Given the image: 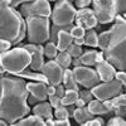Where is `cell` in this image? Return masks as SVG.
Here are the masks:
<instances>
[{
    "label": "cell",
    "instance_id": "6da1fadb",
    "mask_svg": "<svg viewBox=\"0 0 126 126\" xmlns=\"http://www.w3.org/2000/svg\"><path fill=\"white\" fill-rule=\"evenodd\" d=\"M25 78L1 76L0 79V117L9 125H15L30 112L28 102V87Z\"/></svg>",
    "mask_w": 126,
    "mask_h": 126
},
{
    "label": "cell",
    "instance_id": "7a4b0ae2",
    "mask_svg": "<svg viewBox=\"0 0 126 126\" xmlns=\"http://www.w3.org/2000/svg\"><path fill=\"white\" fill-rule=\"evenodd\" d=\"M124 22L115 24L110 30L98 35V48L103 52L105 58L119 71L126 69V13Z\"/></svg>",
    "mask_w": 126,
    "mask_h": 126
},
{
    "label": "cell",
    "instance_id": "3957f363",
    "mask_svg": "<svg viewBox=\"0 0 126 126\" xmlns=\"http://www.w3.org/2000/svg\"><path fill=\"white\" fill-rule=\"evenodd\" d=\"M22 13L10 5V0H0V37L13 44L20 43L27 33V22Z\"/></svg>",
    "mask_w": 126,
    "mask_h": 126
},
{
    "label": "cell",
    "instance_id": "277c9868",
    "mask_svg": "<svg viewBox=\"0 0 126 126\" xmlns=\"http://www.w3.org/2000/svg\"><path fill=\"white\" fill-rule=\"evenodd\" d=\"M32 54L24 47H16L9 49L0 56V64L9 75L16 76L18 73L25 71L30 67Z\"/></svg>",
    "mask_w": 126,
    "mask_h": 126
},
{
    "label": "cell",
    "instance_id": "5b68a950",
    "mask_svg": "<svg viewBox=\"0 0 126 126\" xmlns=\"http://www.w3.org/2000/svg\"><path fill=\"white\" fill-rule=\"evenodd\" d=\"M29 43L43 44L50 38V23L47 16H28L25 18Z\"/></svg>",
    "mask_w": 126,
    "mask_h": 126
},
{
    "label": "cell",
    "instance_id": "8992f818",
    "mask_svg": "<svg viewBox=\"0 0 126 126\" xmlns=\"http://www.w3.org/2000/svg\"><path fill=\"white\" fill-rule=\"evenodd\" d=\"M77 9L71 3V0H58L52 10V22L58 27L72 25L76 19Z\"/></svg>",
    "mask_w": 126,
    "mask_h": 126
},
{
    "label": "cell",
    "instance_id": "52a82bcc",
    "mask_svg": "<svg viewBox=\"0 0 126 126\" xmlns=\"http://www.w3.org/2000/svg\"><path fill=\"white\" fill-rule=\"evenodd\" d=\"M92 3L100 24H109L113 22L119 14L117 0H92Z\"/></svg>",
    "mask_w": 126,
    "mask_h": 126
},
{
    "label": "cell",
    "instance_id": "ba28073f",
    "mask_svg": "<svg viewBox=\"0 0 126 126\" xmlns=\"http://www.w3.org/2000/svg\"><path fill=\"white\" fill-rule=\"evenodd\" d=\"M93 93L94 98H98L101 101H105V100H110V98H113L115 96L122 93V90H124V86L120 81H117L116 78H113L111 81H105L102 83H98L94 87L90 88Z\"/></svg>",
    "mask_w": 126,
    "mask_h": 126
},
{
    "label": "cell",
    "instance_id": "9c48e42d",
    "mask_svg": "<svg viewBox=\"0 0 126 126\" xmlns=\"http://www.w3.org/2000/svg\"><path fill=\"white\" fill-rule=\"evenodd\" d=\"M73 75H75L78 85H81L85 88H92L96 85H98L101 81L97 71L90 68V66H85V64L73 68Z\"/></svg>",
    "mask_w": 126,
    "mask_h": 126
},
{
    "label": "cell",
    "instance_id": "30bf717a",
    "mask_svg": "<svg viewBox=\"0 0 126 126\" xmlns=\"http://www.w3.org/2000/svg\"><path fill=\"white\" fill-rule=\"evenodd\" d=\"M20 13L24 18L35 16V15L49 18L52 15V9H50L49 0H33V1L22 4Z\"/></svg>",
    "mask_w": 126,
    "mask_h": 126
},
{
    "label": "cell",
    "instance_id": "8fae6325",
    "mask_svg": "<svg viewBox=\"0 0 126 126\" xmlns=\"http://www.w3.org/2000/svg\"><path fill=\"white\" fill-rule=\"evenodd\" d=\"M42 72H43V75L47 77V79L50 85L58 86L63 82L64 68H63L56 59H50V61L46 62Z\"/></svg>",
    "mask_w": 126,
    "mask_h": 126
},
{
    "label": "cell",
    "instance_id": "7c38bea8",
    "mask_svg": "<svg viewBox=\"0 0 126 126\" xmlns=\"http://www.w3.org/2000/svg\"><path fill=\"white\" fill-rule=\"evenodd\" d=\"M25 49H28L32 54V63H30V69L33 71H40L44 67V46L42 44H34V43H28L22 46Z\"/></svg>",
    "mask_w": 126,
    "mask_h": 126
},
{
    "label": "cell",
    "instance_id": "4fadbf2b",
    "mask_svg": "<svg viewBox=\"0 0 126 126\" xmlns=\"http://www.w3.org/2000/svg\"><path fill=\"white\" fill-rule=\"evenodd\" d=\"M75 22H76V25H82L86 29H93L98 24V19L96 14H94L93 9L83 8V9L77 10Z\"/></svg>",
    "mask_w": 126,
    "mask_h": 126
},
{
    "label": "cell",
    "instance_id": "5bb4252c",
    "mask_svg": "<svg viewBox=\"0 0 126 126\" xmlns=\"http://www.w3.org/2000/svg\"><path fill=\"white\" fill-rule=\"evenodd\" d=\"M27 87H28L29 93L32 94V96H34L39 102L40 101H47V98L49 97L48 90H47L48 88V83L33 81V82H28Z\"/></svg>",
    "mask_w": 126,
    "mask_h": 126
},
{
    "label": "cell",
    "instance_id": "9a60e30c",
    "mask_svg": "<svg viewBox=\"0 0 126 126\" xmlns=\"http://www.w3.org/2000/svg\"><path fill=\"white\" fill-rule=\"evenodd\" d=\"M96 71H97V73H98V76H100L102 82L113 79L115 75H116V67H115L112 63H110L107 59L97 63L96 64Z\"/></svg>",
    "mask_w": 126,
    "mask_h": 126
},
{
    "label": "cell",
    "instance_id": "2e32d148",
    "mask_svg": "<svg viewBox=\"0 0 126 126\" xmlns=\"http://www.w3.org/2000/svg\"><path fill=\"white\" fill-rule=\"evenodd\" d=\"M53 106L50 105V102H46V101H40L39 103L34 105V107L32 109V112L35 113V115H39L42 116L44 120L47 119H53L54 117V112H53Z\"/></svg>",
    "mask_w": 126,
    "mask_h": 126
},
{
    "label": "cell",
    "instance_id": "e0dca14e",
    "mask_svg": "<svg viewBox=\"0 0 126 126\" xmlns=\"http://www.w3.org/2000/svg\"><path fill=\"white\" fill-rule=\"evenodd\" d=\"M73 43V37L71 34V32H68L67 29L61 28L58 32V37H57V47L59 52L67 50L68 47Z\"/></svg>",
    "mask_w": 126,
    "mask_h": 126
},
{
    "label": "cell",
    "instance_id": "ac0fdd59",
    "mask_svg": "<svg viewBox=\"0 0 126 126\" xmlns=\"http://www.w3.org/2000/svg\"><path fill=\"white\" fill-rule=\"evenodd\" d=\"M94 115L88 110V107H76L75 112H73V119L76 122H78L79 125H85L88 120L93 119Z\"/></svg>",
    "mask_w": 126,
    "mask_h": 126
},
{
    "label": "cell",
    "instance_id": "d6986e66",
    "mask_svg": "<svg viewBox=\"0 0 126 126\" xmlns=\"http://www.w3.org/2000/svg\"><path fill=\"white\" fill-rule=\"evenodd\" d=\"M15 125L18 126H44L46 125V120L39 116V115H28V116L23 117L22 120H19Z\"/></svg>",
    "mask_w": 126,
    "mask_h": 126
},
{
    "label": "cell",
    "instance_id": "ffe728a7",
    "mask_svg": "<svg viewBox=\"0 0 126 126\" xmlns=\"http://www.w3.org/2000/svg\"><path fill=\"white\" fill-rule=\"evenodd\" d=\"M18 77H22V78H25V79H30V81H37V82H44V83H49L47 77L43 75V72L39 73L38 71H23V72H20L16 75Z\"/></svg>",
    "mask_w": 126,
    "mask_h": 126
},
{
    "label": "cell",
    "instance_id": "44dd1931",
    "mask_svg": "<svg viewBox=\"0 0 126 126\" xmlns=\"http://www.w3.org/2000/svg\"><path fill=\"white\" fill-rule=\"evenodd\" d=\"M87 107H88V110L93 115H97V116H100V115H105V113H109V110H107L106 106H105L103 101H101L98 98H93L92 101H90L87 103Z\"/></svg>",
    "mask_w": 126,
    "mask_h": 126
},
{
    "label": "cell",
    "instance_id": "7402d4cb",
    "mask_svg": "<svg viewBox=\"0 0 126 126\" xmlns=\"http://www.w3.org/2000/svg\"><path fill=\"white\" fill-rule=\"evenodd\" d=\"M63 85H64L67 90H78V82L76 81V77L73 75V69H69V68L64 69Z\"/></svg>",
    "mask_w": 126,
    "mask_h": 126
},
{
    "label": "cell",
    "instance_id": "603a6c76",
    "mask_svg": "<svg viewBox=\"0 0 126 126\" xmlns=\"http://www.w3.org/2000/svg\"><path fill=\"white\" fill-rule=\"evenodd\" d=\"M97 54H98V52L97 50H94V49H91V50H86V52H83V53L81 54V61H82V64H85V66H96V63H97Z\"/></svg>",
    "mask_w": 126,
    "mask_h": 126
},
{
    "label": "cell",
    "instance_id": "cb8c5ba5",
    "mask_svg": "<svg viewBox=\"0 0 126 126\" xmlns=\"http://www.w3.org/2000/svg\"><path fill=\"white\" fill-rule=\"evenodd\" d=\"M78 98H79V91L78 90H67L66 88V93L62 97V105L71 106V105H75Z\"/></svg>",
    "mask_w": 126,
    "mask_h": 126
},
{
    "label": "cell",
    "instance_id": "d4e9b609",
    "mask_svg": "<svg viewBox=\"0 0 126 126\" xmlns=\"http://www.w3.org/2000/svg\"><path fill=\"white\" fill-rule=\"evenodd\" d=\"M83 38H85V46H88L92 48L98 47V34L96 33L94 29H87Z\"/></svg>",
    "mask_w": 126,
    "mask_h": 126
},
{
    "label": "cell",
    "instance_id": "484cf974",
    "mask_svg": "<svg viewBox=\"0 0 126 126\" xmlns=\"http://www.w3.org/2000/svg\"><path fill=\"white\" fill-rule=\"evenodd\" d=\"M72 58H73V57L68 53L67 50H63V52H59L54 59L59 63V64H61L63 68L66 69V68H69V66L72 64V61H73Z\"/></svg>",
    "mask_w": 126,
    "mask_h": 126
},
{
    "label": "cell",
    "instance_id": "4316f807",
    "mask_svg": "<svg viewBox=\"0 0 126 126\" xmlns=\"http://www.w3.org/2000/svg\"><path fill=\"white\" fill-rule=\"evenodd\" d=\"M71 116L69 110L64 105H59L58 107L54 109V119L56 120H68Z\"/></svg>",
    "mask_w": 126,
    "mask_h": 126
},
{
    "label": "cell",
    "instance_id": "83f0119b",
    "mask_svg": "<svg viewBox=\"0 0 126 126\" xmlns=\"http://www.w3.org/2000/svg\"><path fill=\"white\" fill-rule=\"evenodd\" d=\"M58 54V47L54 42H47L44 46V56L48 58H56Z\"/></svg>",
    "mask_w": 126,
    "mask_h": 126
},
{
    "label": "cell",
    "instance_id": "f1b7e54d",
    "mask_svg": "<svg viewBox=\"0 0 126 126\" xmlns=\"http://www.w3.org/2000/svg\"><path fill=\"white\" fill-rule=\"evenodd\" d=\"M69 32L73 38H83L86 34V28H83L82 25H73Z\"/></svg>",
    "mask_w": 126,
    "mask_h": 126
},
{
    "label": "cell",
    "instance_id": "f546056e",
    "mask_svg": "<svg viewBox=\"0 0 126 126\" xmlns=\"http://www.w3.org/2000/svg\"><path fill=\"white\" fill-rule=\"evenodd\" d=\"M67 52H68V53H69L73 58L81 57V54L83 53V52H82V46H77V44H75V43H72V44L68 47Z\"/></svg>",
    "mask_w": 126,
    "mask_h": 126
},
{
    "label": "cell",
    "instance_id": "4dcf8cb0",
    "mask_svg": "<svg viewBox=\"0 0 126 126\" xmlns=\"http://www.w3.org/2000/svg\"><path fill=\"white\" fill-rule=\"evenodd\" d=\"M107 125H110V126H126V120L122 116H117V115H115L113 117H111L109 120Z\"/></svg>",
    "mask_w": 126,
    "mask_h": 126
},
{
    "label": "cell",
    "instance_id": "1f68e13d",
    "mask_svg": "<svg viewBox=\"0 0 126 126\" xmlns=\"http://www.w3.org/2000/svg\"><path fill=\"white\" fill-rule=\"evenodd\" d=\"M112 102H113L115 109L120 106H126V93H120L117 96H115L112 98Z\"/></svg>",
    "mask_w": 126,
    "mask_h": 126
},
{
    "label": "cell",
    "instance_id": "d6a6232c",
    "mask_svg": "<svg viewBox=\"0 0 126 126\" xmlns=\"http://www.w3.org/2000/svg\"><path fill=\"white\" fill-rule=\"evenodd\" d=\"M79 97L83 98L87 103L94 98V96H93V93H92L91 90H90V91H88V90H82V91H79Z\"/></svg>",
    "mask_w": 126,
    "mask_h": 126
},
{
    "label": "cell",
    "instance_id": "836d02e7",
    "mask_svg": "<svg viewBox=\"0 0 126 126\" xmlns=\"http://www.w3.org/2000/svg\"><path fill=\"white\" fill-rule=\"evenodd\" d=\"M12 46H13V43L10 40L3 39V38L0 39V52H1V53H5L9 49H12Z\"/></svg>",
    "mask_w": 126,
    "mask_h": 126
},
{
    "label": "cell",
    "instance_id": "e575fe53",
    "mask_svg": "<svg viewBox=\"0 0 126 126\" xmlns=\"http://www.w3.org/2000/svg\"><path fill=\"white\" fill-rule=\"evenodd\" d=\"M48 100H49L50 105L53 106V109H56L59 105H62V97H59L58 94H52V96L48 97Z\"/></svg>",
    "mask_w": 126,
    "mask_h": 126
},
{
    "label": "cell",
    "instance_id": "d590c367",
    "mask_svg": "<svg viewBox=\"0 0 126 126\" xmlns=\"http://www.w3.org/2000/svg\"><path fill=\"white\" fill-rule=\"evenodd\" d=\"M103 124H105V121L102 117H93V119L88 120L85 125L86 126H102Z\"/></svg>",
    "mask_w": 126,
    "mask_h": 126
},
{
    "label": "cell",
    "instance_id": "8d00e7d4",
    "mask_svg": "<svg viewBox=\"0 0 126 126\" xmlns=\"http://www.w3.org/2000/svg\"><path fill=\"white\" fill-rule=\"evenodd\" d=\"M115 78H116L117 81H120L124 87H126V72L125 71H116Z\"/></svg>",
    "mask_w": 126,
    "mask_h": 126
},
{
    "label": "cell",
    "instance_id": "74e56055",
    "mask_svg": "<svg viewBox=\"0 0 126 126\" xmlns=\"http://www.w3.org/2000/svg\"><path fill=\"white\" fill-rule=\"evenodd\" d=\"M91 3H92V0H76V8L83 9V8L88 6Z\"/></svg>",
    "mask_w": 126,
    "mask_h": 126
},
{
    "label": "cell",
    "instance_id": "f35d334b",
    "mask_svg": "<svg viewBox=\"0 0 126 126\" xmlns=\"http://www.w3.org/2000/svg\"><path fill=\"white\" fill-rule=\"evenodd\" d=\"M115 115H117V116H122L125 117L126 116V106H120V107H116L113 110Z\"/></svg>",
    "mask_w": 126,
    "mask_h": 126
},
{
    "label": "cell",
    "instance_id": "ab89813d",
    "mask_svg": "<svg viewBox=\"0 0 126 126\" xmlns=\"http://www.w3.org/2000/svg\"><path fill=\"white\" fill-rule=\"evenodd\" d=\"M29 1H33V0H10V5L13 8H16L18 5H22V4L29 3Z\"/></svg>",
    "mask_w": 126,
    "mask_h": 126
},
{
    "label": "cell",
    "instance_id": "60d3db41",
    "mask_svg": "<svg viewBox=\"0 0 126 126\" xmlns=\"http://www.w3.org/2000/svg\"><path fill=\"white\" fill-rule=\"evenodd\" d=\"M119 3V13H126V0H117Z\"/></svg>",
    "mask_w": 126,
    "mask_h": 126
},
{
    "label": "cell",
    "instance_id": "b9f144b4",
    "mask_svg": "<svg viewBox=\"0 0 126 126\" xmlns=\"http://www.w3.org/2000/svg\"><path fill=\"white\" fill-rule=\"evenodd\" d=\"M64 93H66V87H64V85L62 86V83H61V85L57 86V92H56V94H58L59 97H63V96H64Z\"/></svg>",
    "mask_w": 126,
    "mask_h": 126
},
{
    "label": "cell",
    "instance_id": "7bdbcfd3",
    "mask_svg": "<svg viewBox=\"0 0 126 126\" xmlns=\"http://www.w3.org/2000/svg\"><path fill=\"white\" fill-rule=\"evenodd\" d=\"M103 103H105V106L107 107L109 112H111V111H113V110H115V106H113L112 98H110V100H105V101H103Z\"/></svg>",
    "mask_w": 126,
    "mask_h": 126
},
{
    "label": "cell",
    "instance_id": "ee69618b",
    "mask_svg": "<svg viewBox=\"0 0 126 126\" xmlns=\"http://www.w3.org/2000/svg\"><path fill=\"white\" fill-rule=\"evenodd\" d=\"M54 122L57 126H69L71 122H69V119L68 120H56L54 119Z\"/></svg>",
    "mask_w": 126,
    "mask_h": 126
},
{
    "label": "cell",
    "instance_id": "f6af8a7d",
    "mask_svg": "<svg viewBox=\"0 0 126 126\" xmlns=\"http://www.w3.org/2000/svg\"><path fill=\"white\" fill-rule=\"evenodd\" d=\"M48 94L49 96H52V94H56V92H57V86H54V85H50V83H48Z\"/></svg>",
    "mask_w": 126,
    "mask_h": 126
},
{
    "label": "cell",
    "instance_id": "bcb514c9",
    "mask_svg": "<svg viewBox=\"0 0 126 126\" xmlns=\"http://www.w3.org/2000/svg\"><path fill=\"white\" fill-rule=\"evenodd\" d=\"M86 103H87V102H86L85 100L79 97V98L76 101V103H75V105H76V107H85V106H86Z\"/></svg>",
    "mask_w": 126,
    "mask_h": 126
},
{
    "label": "cell",
    "instance_id": "7dc6e473",
    "mask_svg": "<svg viewBox=\"0 0 126 126\" xmlns=\"http://www.w3.org/2000/svg\"><path fill=\"white\" fill-rule=\"evenodd\" d=\"M73 43L77 46H83L85 44V38H73Z\"/></svg>",
    "mask_w": 126,
    "mask_h": 126
},
{
    "label": "cell",
    "instance_id": "c3c4849f",
    "mask_svg": "<svg viewBox=\"0 0 126 126\" xmlns=\"http://www.w3.org/2000/svg\"><path fill=\"white\" fill-rule=\"evenodd\" d=\"M72 64L75 66V67L82 66V61H81V58H79V57H77V58H73V61H72Z\"/></svg>",
    "mask_w": 126,
    "mask_h": 126
},
{
    "label": "cell",
    "instance_id": "681fc988",
    "mask_svg": "<svg viewBox=\"0 0 126 126\" xmlns=\"http://www.w3.org/2000/svg\"><path fill=\"white\" fill-rule=\"evenodd\" d=\"M46 125H47V126H48V125H49V126H54V125H56L54 119H47V120H46Z\"/></svg>",
    "mask_w": 126,
    "mask_h": 126
},
{
    "label": "cell",
    "instance_id": "f907efd6",
    "mask_svg": "<svg viewBox=\"0 0 126 126\" xmlns=\"http://www.w3.org/2000/svg\"><path fill=\"white\" fill-rule=\"evenodd\" d=\"M49 1H57V0H49Z\"/></svg>",
    "mask_w": 126,
    "mask_h": 126
},
{
    "label": "cell",
    "instance_id": "816d5d0a",
    "mask_svg": "<svg viewBox=\"0 0 126 126\" xmlns=\"http://www.w3.org/2000/svg\"><path fill=\"white\" fill-rule=\"evenodd\" d=\"M71 1H76V0H71Z\"/></svg>",
    "mask_w": 126,
    "mask_h": 126
},
{
    "label": "cell",
    "instance_id": "f5cc1de1",
    "mask_svg": "<svg viewBox=\"0 0 126 126\" xmlns=\"http://www.w3.org/2000/svg\"><path fill=\"white\" fill-rule=\"evenodd\" d=\"M125 68H126V66H125Z\"/></svg>",
    "mask_w": 126,
    "mask_h": 126
}]
</instances>
